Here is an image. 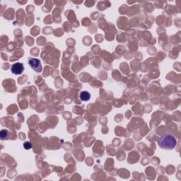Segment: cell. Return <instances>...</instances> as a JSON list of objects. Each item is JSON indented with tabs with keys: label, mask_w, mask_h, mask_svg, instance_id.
Returning a JSON list of instances; mask_svg holds the SVG:
<instances>
[{
	"label": "cell",
	"mask_w": 181,
	"mask_h": 181,
	"mask_svg": "<svg viewBox=\"0 0 181 181\" xmlns=\"http://www.w3.org/2000/svg\"><path fill=\"white\" fill-rule=\"evenodd\" d=\"M159 147L165 150H172L177 145V139L171 134H166L163 135L158 141Z\"/></svg>",
	"instance_id": "obj_1"
},
{
	"label": "cell",
	"mask_w": 181,
	"mask_h": 181,
	"mask_svg": "<svg viewBox=\"0 0 181 181\" xmlns=\"http://www.w3.org/2000/svg\"><path fill=\"white\" fill-rule=\"evenodd\" d=\"M28 64L30 67L32 68L34 71L36 72H42V65L40 63V60L37 59V58L34 57H29L28 58Z\"/></svg>",
	"instance_id": "obj_2"
},
{
	"label": "cell",
	"mask_w": 181,
	"mask_h": 181,
	"mask_svg": "<svg viewBox=\"0 0 181 181\" xmlns=\"http://www.w3.org/2000/svg\"><path fill=\"white\" fill-rule=\"evenodd\" d=\"M24 71V66L21 62H16L11 66V72L15 75H20Z\"/></svg>",
	"instance_id": "obj_3"
},
{
	"label": "cell",
	"mask_w": 181,
	"mask_h": 181,
	"mask_svg": "<svg viewBox=\"0 0 181 181\" xmlns=\"http://www.w3.org/2000/svg\"><path fill=\"white\" fill-rule=\"evenodd\" d=\"M80 98L82 101H88L91 98V94L88 91H81L80 93Z\"/></svg>",
	"instance_id": "obj_4"
},
{
	"label": "cell",
	"mask_w": 181,
	"mask_h": 181,
	"mask_svg": "<svg viewBox=\"0 0 181 181\" xmlns=\"http://www.w3.org/2000/svg\"><path fill=\"white\" fill-rule=\"evenodd\" d=\"M9 132L7 130H2L0 132V137H1V139L4 140L9 139Z\"/></svg>",
	"instance_id": "obj_5"
},
{
	"label": "cell",
	"mask_w": 181,
	"mask_h": 181,
	"mask_svg": "<svg viewBox=\"0 0 181 181\" xmlns=\"http://www.w3.org/2000/svg\"><path fill=\"white\" fill-rule=\"evenodd\" d=\"M23 147H24L25 149L28 150V149H31L32 146H31V144L30 142H26L24 143V145H23Z\"/></svg>",
	"instance_id": "obj_6"
}]
</instances>
